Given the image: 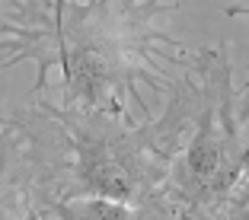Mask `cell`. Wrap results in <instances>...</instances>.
<instances>
[{
  "label": "cell",
  "mask_w": 249,
  "mask_h": 220,
  "mask_svg": "<svg viewBox=\"0 0 249 220\" xmlns=\"http://www.w3.org/2000/svg\"><path fill=\"white\" fill-rule=\"evenodd\" d=\"M173 0H10L0 19V70L36 64L32 96L64 109L150 118L192 48L169 32Z\"/></svg>",
  "instance_id": "cell-1"
},
{
  "label": "cell",
  "mask_w": 249,
  "mask_h": 220,
  "mask_svg": "<svg viewBox=\"0 0 249 220\" xmlns=\"http://www.w3.org/2000/svg\"><path fill=\"white\" fill-rule=\"evenodd\" d=\"M54 118L64 147L61 201L109 198L141 204L166 188L198 115V83L185 64L166 102L150 118L64 109L45 96H29Z\"/></svg>",
  "instance_id": "cell-2"
},
{
  "label": "cell",
  "mask_w": 249,
  "mask_h": 220,
  "mask_svg": "<svg viewBox=\"0 0 249 220\" xmlns=\"http://www.w3.org/2000/svg\"><path fill=\"white\" fill-rule=\"evenodd\" d=\"M189 67L198 83V115L163 188L185 220L217 211L249 172V96L233 89L230 48H198Z\"/></svg>",
  "instance_id": "cell-3"
},
{
  "label": "cell",
  "mask_w": 249,
  "mask_h": 220,
  "mask_svg": "<svg viewBox=\"0 0 249 220\" xmlns=\"http://www.w3.org/2000/svg\"><path fill=\"white\" fill-rule=\"evenodd\" d=\"M64 147L54 118L36 102L0 118V220H38L61 201Z\"/></svg>",
  "instance_id": "cell-4"
},
{
  "label": "cell",
  "mask_w": 249,
  "mask_h": 220,
  "mask_svg": "<svg viewBox=\"0 0 249 220\" xmlns=\"http://www.w3.org/2000/svg\"><path fill=\"white\" fill-rule=\"evenodd\" d=\"M38 220H185L166 191L141 204H122L109 198H64L42 207Z\"/></svg>",
  "instance_id": "cell-5"
},
{
  "label": "cell",
  "mask_w": 249,
  "mask_h": 220,
  "mask_svg": "<svg viewBox=\"0 0 249 220\" xmlns=\"http://www.w3.org/2000/svg\"><path fill=\"white\" fill-rule=\"evenodd\" d=\"M217 211L224 214V220H249V172L233 185V191L224 198Z\"/></svg>",
  "instance_id": "cell-6"
},
{
  "label": "cell",
  "mask_w": 249,
  "mask_h": 220,
  "mask_svg": "<svg viewBox=\"0 0 249 220\" xmlns=\"http://www.w3.org/2000/svg\"><path fill=\"white\" fill-rule=\"evenodd\" d=\"M227 16H249V3H230ZM243 93L249 96V70H246V83H243Z\"/></svg>",
  "instance_id": "cell-7"
},
{
  "label": "cell",
  "mask_w": 249,
  "mask_h": 220,
  "mask_svg": "<svg viewBox=\"0 0 249 220\" xmlns=\"http://www.w3.org/2000/svg\"><path fill=\"white\" fill-rule=\"evenodd\" d=\"M189 220H224V214L220 211H205V214H195V217H189Z\"/></svg>",
  "instance_id": "cell-8"
},
{
  "label": "cell",
  "mask_w": 249,
  "mask_h": 220,
  "mask_svg": "<svg viewBox=\"0 0 249 220\" xmlns=\"http://www.w3.org/2000/svg\"><path fill=\"white\" fill-rule=\"evenodd\" d=\"M3 112H7V109H3V105H0V118H3Z\"/></svg>",
  "instance_id": "cell-9"
}]
</instances>
